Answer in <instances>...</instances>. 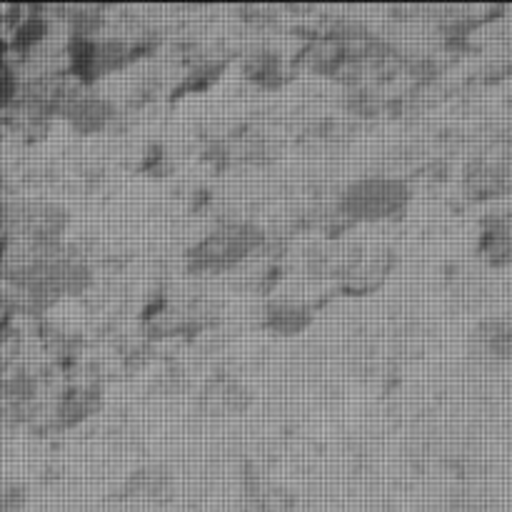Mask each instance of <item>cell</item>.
<instances>
[{"instance_id": "1", "label": "cell", "mask_w": 512, "mask_h": 512, "mask_svg": "<svg viewBox=\"0 0 512 512\" xmlns=\"http://www.w3.org/2000/svg\"><path fill=\"white\" fill-rule=\"evenodd\" d=\"M93 280L90 260L68 240L48 248L0 240V283L23 308L48 310L63 300L83 298Z\"/></svg>"}, {"instance_id": "16", "label": "cell", "mask_w": 512, "mask_h": 512, "mask_svg": "<svg viewBox=\"0 0 512 512\" xmlns=\"http://www.w3.org/2000/svg\"><path fill=\"white\" fill-rule=\"evenodd\" d=\"M128 493L138 503H165L173 493V475L163 465H145L128 480Z\"/></svg>"}, {"instance_id": "5", "label": "cell", "mask_w": 512, "mask_h": 512, "mask_svg": "<svg viewBox=\"0 0 512 512\" xmlns=\"http://www.w3.org/2000/svg\"><path fill=\"white\" fill-rule=\"evenodd\" d=\"M135 58L128 40L113 35L65 40V73L83 85H98L110 75H118Z\"/></svg>"}, {"instance_id": "17", "label": "cell", "mask_w": 512, "mask_h": 512, "mask_svg": "<svg viewBox=\"0 0 512 512\" xmlns=\"http://www.w3.org/2000/svg\"><path fill=\"white\" fill-rule=\"evenodd\" d=\"M243 75L258 88H275L285 78L283 58L270 48H255L243 58Z\"/></svg>"}, {"instance_id": "19", "label": "cell", "mask_w": 512, "mask_h": 512, "mask_svg": "<svg viewBox=\"0 0 512 512\" xmlns=\"http://www.w3.org/2000/svg\"><path fill=\"white\" fill-rule=\"evenodd\" d=\"M25 505V488L15 480L0 483V512H18Z\"/></svg>"}, {"instance_id": "10", "label": "cell", "mask_w": 512, "mask_h": 512, "mask_svg": "<svg viewBox=\"0 0 512 512\" xmlns=\"http://www.w3.org/2000/svg\"><path fill=\"white\" fill-rule=\"evenodd\" d=\"M393 255L385 250H373V253H360L345 263L343 268V288L350 295H365L373 293L375 288L388 280L390 270H393Z\"/></svg>"}, {"instance_id": "9", "label": "cell", "mask_w": 512, "mask_h": 512, "mask_svg": "<svg viewBox=\"0 0 512 512\" xmlns=\"http://www.w3.org/2000/svg\"><path fill=\"white\" fill-rule=\"evenodd\" d=\"M40 398V383L35 373L25 368H13L0 375V420L23 423L33 415Z\"/></svg>"}, {"instance_id": "14", "label": "cell", "mask_w": 512, "mask_h": 512, "mask_svg": "<svg viewBox=\"0 0 512 512\" xmlns=\"http://www.w3.org/2000/svg\"><path fill=\"white\" fill-rule=\"evenodd\" d=\"M478 250L495 265L512 263V210L485 215L478 230Z\"/></svg>"}, {"instance_id": "6", "label": "cell", "mask_w": 512, "mask_h": 512, "mask_svg": "<svg viewBox=\"0 0 512 512\" xmlns=\"http://www.w3.org/2000/svg\"><path fill=\"white\" fill-rule=\"evenodd\" d=\"M115 118H118V105L103 88L75 83V80L58 113L60 123L68 125L70 133L80 138L103 135L115 123Z\"/></svg>"}, {"instance_id": "2", "label": "cell", "mask_w": 512, "mask_h": 512, "mask_svg": "<svg viewBox=\"0 0 512 512\" xmlns=\"http://www.w3.org/2000/svg\"><path fill=\"white\" fill-rule=\"evenodd\" d=\"M265 245L268 235L253 220H220L190 245L185 265L198 278H218L253 263Z\"/></svg>"}, {"instance_id": "18", "label": "cell", "mask_w": 512, "mask_h": 512, "mask_svg": "<svg viewBox=\"0 0 512 512\" xmlns=\"http://www.w3.org/2000/svg\"><path fill=\"white\" fill-rule=\"evenodd\" d=\"M18 355H20V338L8 323H0V375L8 370L18 368Z\"/></svg>"}, {"instance_id": "13", "label": "cell", "mask_w": 512, "mask_h": 512, "mask_svg": "<svg viewBox=\"0 0 512 512\" xmlns=\"http://www.w3.org/2000/svg\"><path fill=\"white\" fill-rule=\"evenodd\" d=\"M475 355L490 363L512 360V315H493L485 318L470 338Z\"/></svg>"}, {"instance_id": "15", "label": "cell", "mask_w": 512, "mask_h": 512, "mask_svg": "<svg viewBox=\"0 0 512 512\" xmlns=\"http://www.w3.org/2000/svg\"><path fill=\"white\" fill-rule=\"evenodd\" d=\"M243 510L245 512H293L295 498L268 478L250 480L243 493Z\"/></svg>"}, {"instance_id": "20", "label": "cell", "mask_w": 512, "mask_h": 512, "mask_svg": "<svg viewBox=\"0 0 512 512\" xmlns=\"http://www.w3.org/2000/svg\"><path fill=\"white\" fill-rule=\"evenodd\" d=\"M448 512H498V508L480 495H460L450 503Z\"/></svg>"}, {"instance_id": "8", "label": "cell", "mask_w": 512, "mask_h": 512, "mask_svg": "<svg viewBox=\"0 0 512 512\" xmlns=\"http://www.w3.org/2000/svg\"><path fill=\"white\" fill-rule=\"evenodd\" d=\"M315 323V308L303 298L280 295L260 310V325L275 338H298Z\"/></svg>"}, {"instance_id": "12", "label": "cell", "mask_w": 512, "mask_h": 512, "mask_svg": "<svg viewBox=\"0 0 512 512\" xmlns=\"http://www.w3.org/2000/svg\"><path fill=\"white\" fill-rule=\"evenodd\" d=\"M100 403H103V395L95 385H70L55 398L53 420L60 428H75V425L88 423L100 410Z\"/></svg>"}, {"instance_id": "7", "label": "cell", "mask_w": 512, "mask_h": 512, "mask_svg": "<svg viewBox=\"0 0 512 512\" xmlns=\"http://www.w3.org/2000/svg\"><path fill=\"white\" fill-rule=\"evenodd\" d=\"M253 403V393L240 378L228 373L213 375L198 395V405L210 418H238Z\"/></svg>"}, {"instance_id": "11", "label": "cell", "mask_w": 512, "mask_h": 512, "mask_svg": "<svg viewBox=\"0 0 512 512\" xmlns=\"http://www.w3.org/2000/svg\"><path fill=\"white\" fill-rule=\"evenodd\" d=\"M510 185V170L503 160L478 158L468 163L463 173V190L473 200H493L503 195Z\"/></svg>"}, {"instance_id": "4", "label": "cell", "mask_w": 512, "mask_h": 512, "mask_svg": "<svg viewBox=\"0 0 512 512\" xmlns=\"http://www.w3.org/2000/svg\"><path fill=\"white\" fill-rule=\"evenodd\" d=\"M68 228L70 213L55 200L30 195L0 200V240L5 243L48 248L65 243Z\"/></svg>"}, {"instance_id": "3", "label": "cell", "mask_w": 512, "mask_h": 512, "mask_svg": "<svg viewBox=\"0 0 512 512\" xmlns=\"http://www.w3.org/2000/svg\"><path fill=\"white\" fill-rule=\"evenodd\" d=\"M413 188L405 178L390 173H370L350 180L338 195V213L350 223H393L408 213Z\"/></svg>"}]
</instances>
